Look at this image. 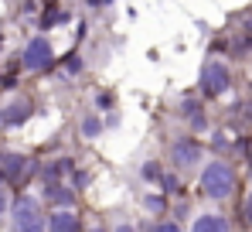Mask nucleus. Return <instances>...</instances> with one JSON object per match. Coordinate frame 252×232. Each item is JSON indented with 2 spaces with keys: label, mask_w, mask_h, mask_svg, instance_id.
Returning a JSON list of instances; mask_svg holds the SVG:
<instances>
[{
  "label": "nucleus",
  "mask_w": 252,
  "mask_h": 232,
  "mask_svg": "<svg viewBox=\"0 0 252 232\" xmlns=\"http://www.w3.org/2000/svg\"><path fill=\"white\" fill-rule=\"evenodd\" d=\"M201 188L208 198H228L232 188H235V171L225 164V160H215L205 167V174H201Z\"/></svg>",
  "instance_id": "nucleus-1"
},
{
  "label": "nucleus",
  "mask_w": 252,
  "mask_h": 232,
  "mask_svg": "<svg viewBox=\"0 0 252 232\" xmlns=\"http://www.w3.org/2000/svg\"><path fill=\"white\" fill-rule=\"evenodd\" d=\"M14 232H44V215L34 198H21L14 205Z\"/></svg>",
  "instance_id": "nucleus-2"
},
{
  "label": "nucleus",
  "mask_w": 252,
  "mask_h": 232,
  "mask_svg": "<svg viewBox=\"0 0 252 232\" xmlns=\"http://www.w3.org/2000/svg\"><path fill=\"white\" fill-rule=\"evenodd\" d=\"M24 65L34 69V72H38V69H48V65H51V44L44 38H34L28 44V51H24Z\"/></svg>",
  "instance_id": "nucleus-3"
},
{
  "label": "nucleus",
  "mask_w": 252,
  "mask_h": 232,
  "mask_svg": "<svg viewBox=\"0 0 252 232\" xmlns=\"http://www.w3.org/2000/svg\"><path fill=\"white\" fill-rule=\"evenodd\" d=\"M205 89H208L211 96H221L228 89V69L221 62H208L205 65Z\"/></svg>",
  "instance_id": "nucleus-4"
},
{
  "label": "nucleus",
  "mask_w": 252,
  "mask_h": 232,
  "mask_svg": "<svg viewBox=\"0 0 252 232\" xmlns=\"http://www.w3.org/2000/svg\"><path fill=\"white\" fill-rule=\"evenodd\" d=\"M48 232H79V219H75L68 208H62V212H55V215H51Z\"/></svg>",
  "instance_id": "nucleus-5"
},
{
  "label": "nucleus",
  "mask_w": 252,
  "mask_h": 232,
  "mask_svg": "<svg viewBox=\"0 0 252 232\" xmlns=\"http://www.w3.org/2000/svg\"><path fill=\"white\" fill-rule=\"evenodd\" d=\"M198 157H201V151H198V144H191V140H184V144H177V147H174V160H177L181 167L194 164Z\"/></svg>",
  "instance_id": "nucleus-6"
},
{
  "label": "nucleus",
  "mask_w": 252,
  "mask_h": 232,
  "mask_svg": "<svg viewBox=\"0 0 252 232\" xmlns=\"http://www.w3.org/2000/svg\"><path fill=\"white\" fill-rule=\"evenodd\" d=\"M0 167H3V174H7V178H21V174L28 171V160H24L21 154H7Z\"/></svg>",
  "instance_id": "nucleus-7"
},
{
  "label": "nucleus",
  "mask_w": 252,
  "mask_h": 232,
  "mask_svg": "<svg viewBox=\"0 0 252 232\" xmlns=\"http://www.w3.org/2000/svg\"><path fill=\"white\" fill-rule=\"evenodd\" d=\"M191 232H228V226H225V219H218V215H201Z\"/></svg>",
  "instance_id": "nucleus-8"
},
{
  "label": "nucleus",
  "mask_w": 252,
  "mask_h": 232,
  "mask_svg": "<svg viewBox=\"0 0 252 232\" xmlns=\"http://www.w3.org/2000/svg\"><path fill=\"white\" fill-rule=\"evenodd\" d=\"M28 113H31V106L21 99V103H10V106L3 110V116H0V119H3V123H21V119H28Z\"/></svg>",
  "instance_id": "nucleus-9"
},
{
  "label": "nucleus",
  "mask_w": 252,
  "mask_h": 232,
  "mask_svg": "<svg viewBox=\"0 0 252 232\" xmlns=\"http://www.w3.org/2000/svg\"><path fill=\"white\" fill-rule=\"evenodd\" d=\"M82 133L85 137H99V119L95 116H85L82 119Z\"/></svg>",
  "instance_id": "nucleus-10"
},
{
  "label": "nucleus",
  "mask_w": 252,
  "mask_h": 232,
  "mask_svg": "<svg viewBox=\"0 0 252 232\" xmlns=\"http://www.w3.org/2000/svg\"><path fill=\"white\" fill-rule=\"evenodd\" d=\"M48 194H51L55 201H62V205H68V201H72V194H68V192H58V185H51V188H48Z\"/></svg>",
  "instance_id": "nucleus-11"
},
{
  "label": "nucleus",
  "mask_w": 252,
  "mask_h": 232,
  "mask_svg": "<svg viewBox=\"0 0 252 232\" xmlns=\"http://www.w3.org/2000/svg\"><path fill=\"white\" fill-rule=\"evenodd\" d=\"M150 232H181V229H177L174 222H160V226H154Z\"/></svg>",
  "instance_id": "nucleus-12"
},
{
  "label": "nucleus",
  "mask_w": 252,
  "mask_h": 232,
  "mask_svg": "<svg viewBox=\"0 0 252 232\" xmlns=\"http://www.w3.org/2000/svg\"><path fill=\"white\" fill-rule=\"evenodd\" d=\"M242 212H246V222H249V226H252V194H249V198H246V205H242Z\"/></svg>",
  "instance_id": "nucleus-13"
},
{
  "label": "nucleus",
  "mask_w": 252,
  "mask_h": 232,
  "mask_svg": "<svg viewBox=\"0 0 252 232\" xmlns=\"http://www.w3.org/2000/svg\"><path fill=\"white\" fill-rule=\"evenodd\" d=\"M3 208H7V192L0 188V215H3Z\"/></svg>",
  "instance_id": "nucleus-14"
},
{
  "label": "nucleus",
  "mask_w": 252,
  "mask_h": 232,
  "mask_svg": "<svg viewBox=\"0 0 252 232\" xmlns=\"http://www.w3.org/2000/svg\"><path fill=\"white\" fill-rule=\"evenodd\" d=\"M116 232H133V229H126V226H123V229H116Z\"/></svg>",
  "instance_id": "nucleus-15"
},
{
  "label": "nucleus",
  "mask_w": 252,
  "mask_h": 232,
  "mask_svg": "<svg viewBox=\"0 0 252 232\" xmlns=\"http://www.w3.org/2000/svg\"><path fill=\"white\" fill-rule=\"evenodd\" d=\"M92 232H102V229H92Z\"/></svg>",
  "instance_id": "nucleus-16"
}]
</instances>
